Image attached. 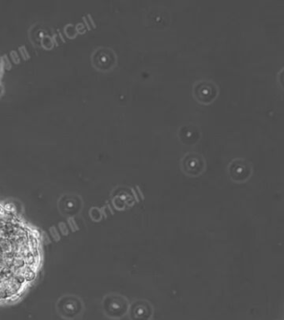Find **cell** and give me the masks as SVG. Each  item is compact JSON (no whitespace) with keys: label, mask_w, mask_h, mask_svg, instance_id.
<instances>
[{"label":"cell","mask_w":284,"mask_h":320,"mask_svg":"<svg viewBox=\"0 0 284 320\" xmlns=\"http://www.w3.org/2000/svg\"><path fill=\"white\" fill-rule=\"evenodd\" d=\"M4 72H5L4 60L3 59V57H0V97H1L2 90H3V80H4Z\"/></svg>","instance_id":"2"},{"label":"cell","mask_w":284,"mask_h":320,"mask_svg":"<svg viewBox=\"0 0 284 320\" xmlns=\"http://www.w3.org/2000/svg\"><path fill=\"white\" fill-rule=\"evenodd\" d=\"M38 234L0 205V304L21 298L40 264Z\"/></svg>","instance_id":"1"},{"label":"cell","mask_w":284,"mask_h":320,"mask_svg":"<svg viewBox=\"0 0 284 320\" xmlns=\"http://www.w3.org/2000/svg\"><path fill=\"white\" fill-rule=\"evenodd\" d=\"M132 192H133V195H134V198H135V200H136V201H139V200H138V196L137 195V194H136V191L133 190V189H132Z\"/></svg>","instance_id":"4"},{"label":"cell","mask_w":284,"mask_h":320,"mask_svg":"<svg viewBox=\"0 0 284 320\" xmlns=\"http://www.w3.org/2000/svg\"><path fill=\"white\" fill-rule=\"evenodd\" d=\"M136 189L138 190V193H139L140 196H141V199H142V200H144V196H143V195H142V191H141V190H140V188H139V186H137V187H136Z\"/></svg>","instance_id":"3"}]
</instances>
